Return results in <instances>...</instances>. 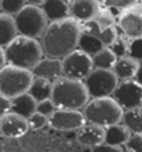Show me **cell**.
I'll return each mask as SVG.
<instances>
[{
	"label": "cell",
	"instance_id": "ac0fdd59",
	"mask_svg": "<svg viewBox=\"0 0 142 152\" xmlns=\"http://www.w3.org/2000/svg\"><path fill=\"white\" fill-rule=\"evenodd\" d=\"M18 35L15 17L7 12H0V46L6 48Z\"/></svg>",
	"mask_w": 142,
	"mask_h": 152
},
{
	"label": "cell",
	"instance_id": "603a6c76",
	"mask_svg": "<svg viewBox=\"0 0 142 152\" xmlns=\"http://www.w3.org/2000/svg\"><path fill=\"white\" fill-rule=\"evenodd\" d=\"M122 123L130 129L131 133H141L142 134V105L124 111Z\"/></svg>",
	"mask_w": 142,
	"mask_h": 152
},
{
	"label": "cell",
	"instance_id": "f1b7e54d",
	"mask_svg": "<svg viewBox=\"0 0 142 152\" xmlns=\"http://www.w3.org/2000/svg\"><path fill=\"white\" fill-rule=\"evenodd\" d=\"M141 0H106L105 1V7H109V8H116L119 11H123L126 8H130L131 6L139 3Z\"/></svg>",
	"mask_w": 142,
	"mask_h": 152
},
{
	"label": "cell",
	"instance_id": "5b68a950",
	"mask_svg": "<svg viewBox=\"0 0 142 152\" xmlns=\"http://www.w3.org/2000/svg\"><path fill=\"white\" fill-rule=\"evenodd\" d=\"M33 77L35 76L31 69L7 64L0 71V94L14 98L20 94L28 93Z\"/></svg>",
	"mask_w": 142,
	"mask_h": 152
},
{
	"label": "cell",
	"instance_id": "d6a6232c",
	"mask_svg": "<svg viewBox=\"0 0 142 152\" xmlns=\"http://www.w3.org/2000/svg\"><path fill=\"white\" fill-rule=\"evenodd\" d=\"M91 152H123V148L120 145H111L108 142H102V144L92 147Z\"/></svg>",
	"mask_w": 142,
	"mask_h": 152
},
{
	"label": "cell",
	"instance_id": "74e56055",
	"mask_svg": "<svg viewBox=\"0 0 142 152\" xmlns=\"http://www.w3.org/2000/svg\"><path fill=\"white\" fill-rule=\"evenodd\" d=\"M98 1H99L101 4H105V1H106V0H98Z\"/></svg>",
	"mask_w": 142,
	"mask_h": 152
},
{
	"label": "cell",
	"instance_id": "7c38bea8",
	"mask_svg": "<svg viewBox=\"0 0 142 152\" xmlns=\"http://www.w3.org/2000/svg\"><path fill=\"white\" fill-rule=\"evenodd\" d=\"M28 119L15 112H8L0 118V134L8 138H20L25 136L29 130Z\"/></svg>",
	"mask_w": 142,
	"mask_h": 152
},
{
	"label": "cell",
	"instance_id": "44dd1931",
	"mask_svg": "<svg viewBox=\"0 0 142 152\" xmlns=\"http://www.w3.org/2000/svg\"><path fill=\"white\" fill-rule=\"evenodd\" d=\"M130 137H131L130 129L127 126H124L123 123H116L106 127L105 142H108L111 145H123L128 141Z\"/></svg>",
	"mask_w": 142,
	"mask_h": 152
},
{
	"label": "cell",
	"instance_id": "e0dca14e",
	"mask_svg": "<svg viewBox=\"0 0 142 152\" xmlns=\"http://www.w3.org/2000/svg\"><path fill=\"white\" fill-rule=\"evenodd\" d=\"M11 111L29 119L37 111V101L31 93H24L11 98Z\"/></svg>",
	"mask_w": 142,
	"mask_h": 152
},
{
	"label": "cell",
	"instance_id": "52a82bcc",
	"mask_svg": "<svg viewBox=\"0 0 142 152\" xmlns=\"http://www.w3.org/2000/svg\"><path fill=\"white\" fill-rule=\"evenodd\" d=\"M84 83L91 98H98V97L112 96L120 83V80L113 69L94 68L92 72L87 76Z\"/></svg>",
	"mask_w": 142,
	"mask_h": 152
},
{
	"label": "cell",
	"instance_id": "4316f807",
	"mask_svg": "<svg viewBox=\"0 0 142 152\" xmlns=\"http://www.w3.org/2000/svg\"><path fill=\"white\" fill-rule=\"evenodd\" d=\"M28 4L26 0H0V10L1 12H7L15 17L18 12Z\"/></svg>",
	"mask_w": 142,
	"mask_h": 152
},
{
	"label": "cell",
	"instance_id": "836d02e7",
	"mask_svg": "<svg viewBox=\"0 0 142 152\" xmlns=\"http://www.w3.org/2000/svg\"><path fill=\"white\" fill-rule=\"evenodd\" d=\"M8 112H11V98L0 94V118Z\"/></svg>",
	"mask_w": 142,
	"mask_h": 152
},
{
	"label": "cell",
	"instance_id": "f546056e",
	"mask_svg": "<svg viewBox=\"0 0 142 152\" xmlns=\"http://www.w3.org/2000/svg\"><path fill=\"white\" fill-rule=\"evenodd\" d=\"M55 104L52 98H46V100H42V101H37V112L43 113V115L51 118V115L55 112Z\"/></svg>",
	"mask_w": 142,
	"mask_h": 152
},
{
	"label": "cell",
	"instance_id": "7a4b0ae2",
	"mask_svg": "<svg viewBox=\"0 0 142 152\" xmlns=\"http://www.w3.org/2000/svg\"><path fill=\"white\" fill-rule=\"evenodd\" d=\"M51 98L57 108L83 109L91 97L84 80L61 76L52 82Z\"/></svg>",
	"mask_w": 142,
	"mask_h": 152
},
{
	"label": "cell",
	"instance_id": "d590c367",
	"mask_svg": "<svg viewBox=\"0 0 142 152\" xmlns=\"http://www.w3.org/2000/svg\"><path fill=\"white\" fill-rule=\"evenodd\" d=\"M135 79L138 80L139 83H142V62L139 64V68H138V72L135 75Z\"/></svg>",
	"mask_w": 142,
	"mask_h": 152
},
{
	"label": "cell",
	"instance_id": "7402d4cb",
	"mask_svg": "<svg viewBox=\"0 0 142 152\" xmlns=\"http://www.w3.org/2000/svg\"><path fill=\"white\" fill-rule=\"evenodd\" d=\"M29 93L36 98V101H42L52 97V82L44 77H33Z\"/></svg>",
	"mask_w": 142,
	"mask_h": 152
},
{
	"label": "cell",
	"instance_id": "2e32d148",
	"mask_svg": "<svg viewBox=\"0 0 142 152\" xmlns=\"http://www.w3.org/2000/svg\"><path fill=\"white\" fill-rule=\"evenodd\" d=\"M71 4L72 0H44L42 8L46 12L48 21H58L66 17H72Z\"/></svg>",
	"mask_w": 142,
	"mask_h": 152
},
{
	"label": "cell",
	"instance_id": "f35d334b",
	"mask_svg": "<svg viewBox=\"0 0 142 152\" xmlns=\"http://www.w3.org/2000/svg\"><path fill=\"white\" fill-rule=\"evenodd\" d=\"M141 1H142V0H141Z\"/></svg>",
	"mask_w": 142,
	"mask_h": 152
},
{
	"label": "cell",
	"instance_id": "83f0119b",
	"mask_svg": "<svg viewBox=\"0 0 142 152\" xmlns=\"http://www.w3.org/2000/svg\"><path fill=\"white\" fill-rule=\"evenodd\" d=\"M28 122H29V127H31L32 130H40V129H43L47 123H50V118L36 111L28 119Z\"/></svg>",
	"mask_w": 142,
	"mask_h": 152
},
{
	"label": "cell",
	"instance_id": "8d00e7d4",
	"mask_svg": "<svg viewBox=\"0 0 142 152\" xmlns=\"http://www.w3.org/2000/svg\"><path fill=\"white\" fill-rule=\"evenodd\" d=\"M28 1V4H32V6H39V7H42V4H43L44 0H26Z\"/></svg>",
	"mask_w": 142,
	"mask_h": 152
},
{
	"label": "cell",
	"instance_id": "5bb4252c",
	"mask_svg": "<svg viewBox=\"0 0 142 152\" xmlns=\"http://www.w3.org/2000/svg\"><path fill=\"white\" fill-rule=\"evenodd\" d=\"M102 4L98 0H72L71 15L75 17L80 22L94 20L101 11Z\"/></svg>",
	"mask_w": 142,
	"mask_h": 152
},
{
	"label": "cell",
	"instance_id": "ffe728a7",
	"mask_svg": "<svg viewBox=\"0 0 142 152\" xmlns=\"http://www.w3.org/2000/svg\"><path fill=\"white\" fill-rule=\"evenodd\" d=\"M103 47H106L102 43V40L99 39L94 32H91L90 29L84 26L82 28V35H80V42H79V48L83 51L88 53L90 56H94L99 50H102Z\"/></svg>",
	"mask_w": 142,
	"mask_h": 152
},
{
	"label": "cell",
	"instance_id": "cb8c5ba5",
	"mask_svg": "<svg viewBox=\"0 0 142 152\" xmlns=\"http://www.w3.org/2000/svg\"><path fill=\"white\" fill-rule=\"evenodd\" d=\"M92 61H94L95 68L113 69V66L117 62V57L111 50V47H103L102 50H99L97 54L92 56Z\"/></svg>",
	"mask_w": 142,
	"mask_h": 152
},
{
	"label": "cell",
	"instance_id": "e575fe53",
	"mask_svg": "<svg viewBox=\"0 0 142 152\" xmlns=\"http://www.w3.org/2000/svg\"><path fill=\"white\" fill-rule=\"evenodd\" d=\"M7 56H6V48L0 46V71L7 65Z\"/></svg>",
	"mask_w": 142,
	"mask_h": 152
},
{
	"label": "cell",
	"instance_id": "4dcf8cb0",
	"mask_svg": "<svg viewBox=\"0 0 142 152\" xmlns=\"http://www.w3.org/2000/svg\"><path fill=\"white\" fill-rule=\"evenodd\" d=\"M126 145L130 152H142V134L141 133H131V137L128 138Z\"/></svg>",
	"mask_w": 142,
	"mask_h": 152
},
{
	"label": "cell",
	"instance_id": "8fae6325",
	"mask_svg": "<svg viewBox=\"0 0 142 152\" xmlns=\"http://www.w3.org/2000/svg\"><path fill=\"white\" fill-rule=\"evenodd\" d=\"M117 26L131 39L142 36V1L120 12L117 17Z\"/></svg>",
	"mask_w": 142,
	"mask_h": 152
},
{
	"label": "cell",
	"instance_id": "d4e9b609",
	"mask_svg": "<svg viewBox=\"0 0 142 152\" xmlns=\"http://www.w3.org/2000/svg\"><path fill=\"white\" fill-rule=\"evenodd\" d=\"M130 44H131V37H128L126 33H119V36L116 37L113 43L109 46L111 50L116 54L117 58L124 56H128V50H130Z\"/></svg>",
	"mask_w": 142,
	"mask_h": 152
},
{
	"label": "cell",
	"instance_id": "1f68e13d",
	"mask_svg": "<svg viewBox=\"0 0 142 152\" xmlns=\"http://www.w3.org/2000/svg\"><path fill=\"white\" fill-rule=\"evenodd\" d=\"M128 56L134 57L135 60L142 62V36L131 39L130 50H128Z\"/></svg>",
	"mask_w": 142,
	"mask_h": 152
},
{
	"label": "cell",
	"instance_id": "8992f818",
	"mask_svg": "<svg viewBox=\"0 0 142 152\" xmlns=\"http://www.w3.org/2000/svg\"><path fill=\"white\" fill-rule=\"evenodd\" d=\"M15 24L20 35L39 39L48 26V18L42 7L26 4L15 15Z\"/></svg>",
	"mask_w": 142,
	"mask_h": 152
},
{
	"label": "cell",
	"instance_id": "30bf717a",
	"mask_svg": "<svg viewBox=\"0 0 142 152\" xmlns=\"http://www.w3.org/2000/svg\"><path fill=\"white\" fill-rule=\"evenodd\" d=\"M86 122V116L82 109L57 108L50 118L48 124L59 132H77Z\"/></svg>",
	"mask_w": 142,
	"mask_h": 152
},
{
	"label": "cell",
	"instance_id": "d6986e66",
	"mask_svg": "<svg viewBox=\"0 0 142 152\" xmlns=\"http://www.w3.org/2000/svg\"><path fill=\"white\" fill-rule=\"evenodd\" d=\"M138 60H135L131 56H124L117 58V62L113 66L114 73L117 75L119 80H128V79H135V75L138 72L139 68Z\"/></svg>",
	"mask_w": 142,
	"mask_h": 152
},
{
	"label": "cell",
	"instance_id": "9a60e30c",
	"mask_svg": "<svg viewBox=\"0 0 142 152\" xmlns=\"http://www.w3.org/2000/svg\"><path fill=\"white\" fill-rule=\"evenodd\" d=\"M33 76L37 77H44L54 82L58 77L63 76V66H62V60L58 58H51V57H46L44 56L40 62L36 65L35 68L32 69Z\"/></svg>",
	"mask_w": 142,
	"mask_h": 152
},
{
	"label": "cell",
	"instance_id": "9c48e42d",
	"mask_svg": "<svg viewBox=\"0 0 142 152\" xmlns=\"http://www.w3.org/2000/svg\"><path fill=\"white\" fill-rule=\"evenodd\" d=\"M117 104L124 111L142 105V83L137 79L120 80L119 86L112 94Z\"/></svg>",
	"mask_w": 142,
	"mask_h": 152
},
{
	"label": "cell",
	"instance_id": "3957f363",
	"mask_svg": "<svg viewBox=\"0 0 142 152\" xmlns=\"http://www.w3.org/2000/svg\"><path fill=\"white\" fill-rule=\"evenodd\" d=\"M6 56L8 64L32 71L43 58L44 53L37 39L18 35L6 47Z\"/></svg>",
	"mask_w": 142,
	"mask_h": 152
},
{
	"label": "cell",
	"instance_id": "6da1fadb",
	"mask_svg": "<svg viewBox=\"0 0 142 152\" xmlns=\"http://www.w3.org/2000/svg\"><path fill=\"white\" fill-rule=\"evenodd\" d=\"M82 28L83 22L76 20L75 17L50 21L43 36L40 37L44 56L63 60L69 53L79 48Z\"/></svg>",
	"mask_w": 142,
	"mask_h": 152
},
{
	"label": "cell",
	"instance_id": "ba28073f",
	"mask_svg": "<svg viewBox=\"0 0 142 152\" xmlns=\"http://www.w3.org/2000/svg\"><path fill=\"white\" fill-rule=\"evenodd\" d=\"M62 66H63V76L79 80H86L87 76L90 75L92 72V69L95 68L92 56H90L88 53L83 51L80 48L73 50L63 58Z\"/></svg>",
	"mask_w": 142,
	"mask_h": 152
},
{
	"label": "cell",
	"instance_id": "277c9868",
	"mask_svg": "<svg viewBox=\"0 0 142 152\" xmlns=\"http://www.w3.org/2000/svg\"><path fill=\"white\" fill-rule=\"evenodd\" d=\"M82 111L87 122L99 124L103 127L122 123L123 113H124V109L117 104V101L112 96L91 98Z\"/></svg>",
	"mask_w": 142,
	"mask_h": 152
},
{
	"label": "cell",
	"instance_id": "4fadbf2b",
	"mask_svg": "<svg viewBox=\"0 0 142 152\" xmlns=\"http://www.w3.org/2000/svg\"><path fill=\"white\" fill-rule=\"evenodd\" d=\"M105 134H106V127L86 122L76 133V140L84 147L92 148L95 145L105 142Z\"/></svg>",
	"mask_w": 142,
	"mask_h": 152
},
{
	"label": "cell",
	"instance_id": "484cf974",
	"mask_svg": "<svg viewBox=\"0 0 142 152\" xmlns=\"http://www.w3.org/2000/svg\"><path fill=\"white\" fill-rule=\"evenodd\" d=\"M97 25L99 26V29H105L111 28V26H114L116 25V14L113 12V10L109 7H103L101 8V11L98 12V15L94 18Z\"/></svg>",
	"mask_w": 142,
	"mask_h": 152
}]
</instances>
